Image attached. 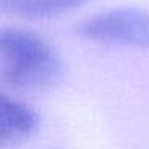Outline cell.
Instances as JSON below:
<instances>
[{"instance_id":"obj_1","label":"cell","mask_w":149,"mask_h":149,"mask_svg":"<svg viewBox=\"0 0 149 149\" xmlns=\"http://www.w3.org/2000/svg\"><path fill=\"white\" fill-rule=\"evenodd\" d=\"M0 75L19 91H47L61 82L64 64L59 53L39 34L19 27L0 32Z\"/></svg>"},{"instance_id":"obj_2","label":"cell","mask_w":149,"mask_h":149,"mask_svg":"<svg viewBox=\"0 0 149 149\" xmlns=\"http://www.w3.org/2000/svg\"><path fill=\"white\" fill-rule=\"evenodd\" d=\"M79 32L91 42L149 50V10L120 7L100 11L82 21Z\"/></svg>"},{"instance_id":"obj_3","label":"cell","mask_w":149,"mask_h":149,"mask_svg":"<svg viewBox=\"0 0 149 149\" xmlns=\"http://www.w3.org/2000/svg\"><path fill=\"white\" fill-rule=\"evenodd\" d=\"M40 127V116L16 98H0V141L5 148L19 146L34 136Z\"/></svg>"},{"instance_id":"obj_4","label":"cell","mask_w":149,"mask_h":149,"mask_svg":"<svg viewBox=\"0 0 149 149\" xmlns=\"http://www.w3.org/2000/svg\"><path fill=\"white\" fill-rule=\"evenodd\" d=\"M95 0H0V8L18 19H47L79 10Z\"/></svg>"}]
</instances>
